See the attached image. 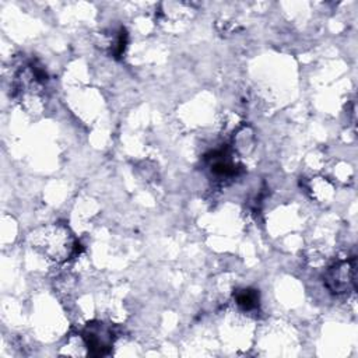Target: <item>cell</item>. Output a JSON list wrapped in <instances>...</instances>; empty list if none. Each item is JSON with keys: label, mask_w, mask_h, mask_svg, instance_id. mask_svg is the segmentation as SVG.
Masks as SVG:
<instances>
[{"label": "cell", "mask_w": 358, "mask_h": 358, "mask_svg": "<svg viewBox=\"0 0 358 358\" xmlns=\"http://www.w3.org/2000/svg\"><path fill=\"white\" fill-rule=\"evenodd\" d=\"M32 245L55 262H63L74 252L71 232L63 225H49L31 235Z\"/></svg>", "instance_id": "6da1fadb"}, {"label": "cell", "mask_w": 358, "mask_h": 358, "mask_svg": "<svg viewBox=\"0 0 358 358\" xmlns=\"http://www.w3.org/2000/svg\"><path fill=\"white\" fill-rule=\"evenodd\" d=\"M326 285L331 292H347L355 281V264L354 262H341L331 267L326 275Z\"/></svg>", "instance_id": "7a4b0ae2"}, {"label": "cell", "mask_w": 358, "mask_h": 358, "mask_svg": "<svg viewBox=\"0 0 358 358\" xmlns=\"http://www.w3.org/2000/svg\"><path fill=\"white\" fill-rule=\"evenodd\" d=\"M83 340L91 355H102L112 345V331L103 323H88Z\"/></svg>", "instance_id": "3957f363"}, {"label": "cell", "mask_w": 358, "mask_h": 358, "mask_svg": "<svg viewBox=\"0 0 358 358\" xmlns=\"http://www.w3.org/2000/svg\"><path fill=\"white\" fill-rule=\"evenodd\" d=\"M235 298H236V303L246 310L253 309L259 305V294L250 288L239 289V292H236Z\"/></svg>", "instance_id": "277c9868"}]
</instances>
